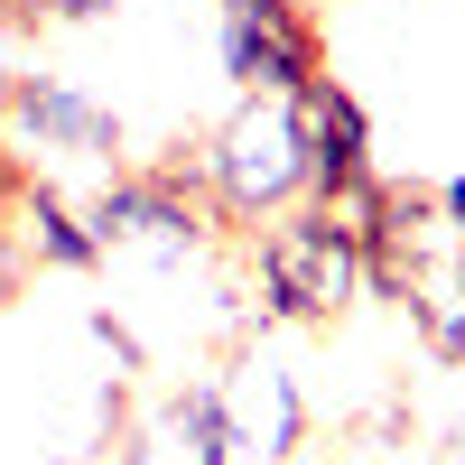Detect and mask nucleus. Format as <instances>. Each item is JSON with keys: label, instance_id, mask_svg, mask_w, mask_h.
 <instances>
[{"label": "nucleus", "instance_id": "nucleus-1", "mask_svg": "<svg viewBox=\"0 0 465 465\" xmlns=\"http://www.w3.org/2000/svg\"><path fill=\"white\" fill-rule=\"evenodd\" d=\"M196 196L214 223L261 232L270 214L307 205V131H298V94H242L214 122V140L196 149Z\"/></svg>", "mask_w": 465, "mask_h": 465}, {"label": "nucleus", "instance_id": "nucleus-2", "mask_svg": "<svg viewBox=\"0 0 465 465\" xmlns=\"http://www.w3.org/2000/svg\"><path fill=\"white\" fill-rule=\"evenodd\" d=\"M252 270H261V307H270V317H298V326H335L354 298H372L363 242H354L326 205L270 214L261 242H252Z\"/></svg>", "mask_w": 465, "mask_h": 465}, {"label": "nucleus", "instance_id": "nucleus-3", "mask_svg": "<svg viewBox=\"0 0 465 465\" xmlns=\"http://www.w3.org/2000/svg\"><path fill=\"white\" fill-rule=\"evenodd\" d=\"M84 223H94L103 261H112V252L186 261V252H205V232H214V214H205V196H196V177H186V168H112V177L94 186Z\"/></svg>", "mask_w": 465, "mask_h": 465}, {"label": "nucleus", "instance_id": "nucleus-4", "mask_svg": "<svg viewBox=\"0 0 465 465\" xmlns=\"http://www.w3.org/2000/svg\"><path fill=\"white\" fill-rule=\"evenodd\" d=\"M0 131H10L19 168H28V159H47V168H94V177L122 168V122H112L84 84H65V74H10V94H0Z\"/></svg>", "mask_w": 465, "mask_h": 465}, {"label": "nucleus", "instance_id": "nucleus-5", "mask_svg": "<svg viewBox=\"0 0 465 465\" xmlns=\"http://www.w3.org/2000/svg\"><path fill=\"white\" fill-rule=\"evenodd\" d=\"M214 447H223V465H298L307 391L280 354H242L214 381Z\"/></svg>", "mask_w": 465, "mask_h": 465}, {"label": "nucleus", "instance_id": "nucleus-6", "mask_svg": "<svg viewBox=\"0 0 465 465\" xmlns=\"http://www.w3.org/2000/svg\"><path fill=\"white\" fill-rule=\"evenodd\" d=\"M214 47H223L232 94H307L326 74V37L298 0H223Z\"/></svg>", "mask_w": 465, "mask_h": 465}, {"label": "nucleus", "instance_id": "nucleus-7", "mask_svg": "<svg viewBox=\"0 0 465 465\" xmlns=\"http://www.w3.org/2000/svg\"><path fill=\"white\" fill-rule=\"evenodd\" d=\"M298 131H307V196H317V205L372 177V112H363L354 84L317 74V84L298 94Z\"/></svg>", "mask_w": 465, "mask_h": 465}, {"label": "nucleus", "instance_id": "nucleus-8", "mask_svg": "<svg viewBox=\"0 0 465 465\" xmlns=\"http://www.w3.org/2000/svg\"><path fill=\"white\" fill-rule=\"evenodd\" d=\"M381 298L410 307V326H419V344H429L438 363H465V261H456V242H447V223H429V232L401 252V270H391V289H381Z\"/></svg>", "mask_w": 465, "mask_h": 465}, {"label": "nucleus", "instance_id": "nucleus-9", "mask_svg": "<svg viewBox=\"0 0 465 465\" xmlns=\"http://www.w3.org/2000/svg\"><path fill=\"white\" fill-rule=\"evenodd\" d=\"M10 242H19L37 270H94V261H103L84 205L65 196V177H19V186H10Z\"/></svg>", "mask_w": 465, "mask_h": 465}, {"label": "nucleus", "instance_id": "nucleus-10", "mask_svg": "<svg viewBox=\"0 0 465 465\" xmlns=\"http://www.w3.org/2000/svg\"><path fill=\"white\" fill-rule=\"evenodd\" d=\"M122 465H223V447H214V381L159 391V401L131 419Z\"/></svg>", "mask_w": 465, "mask_h": 465}, {"label": "nucleus", "instance_id": "nucleus-11", "mask_svg": "<svg viewBox=\"0 0 465 465\" xmlns=\"http://www.w3.org/2000/svg\"><path fill=\"white\" fill-rule=\"evenodd\" d=\"M84 326H94V344H103V354H112V363H122V372H140V335H131L122 317H112V307H94V317H84Z\"/></svg>", "mask_w": 465, "mask_h": 465}, {"label": "nucleus", "instance_id": "nucleus-12", "mask_svg": "<svg viewBox=\"0 0 465 465\" xmlns=\"http://www.w3.org/2000/svg\"><path fill=\"white\" fill-rule=\"evenodd\" d=\"M19 19H37V28H74V19H103V0H19Z\"/></svg>", "mask_w": 465, "mask_h": 465}, {"label": "nucleus", "instance_id": "nucleus-13", "mask_svg": "<svg viewBox=\"0 0 465 465\" xmlns=\"http://www.w3.org/2000/svg\"><path fill=\"white\" fill-rule=\"evenodd\" d=\"M28 168H19V149H10V131H0V205H10V186H19Z\"/></svg>", "mask_w": 465, "mask_h": 465}, {"label": "nucleus", "instance_id": "nucleus-14", "mask_svg": "<svg viewBox=\"0 0 465 465\" xmlns=\"http://www.w3.org/2000/svg\"><path fill=\"white\" fill-rule=\"evenodd\" d=\"M447 223V242H456V261H465V214H438Z\"/></svg>", "mask_w": 465, "mask_h": 465}, {"label": "nucleus", "instance_id": "nucleus-15", "mask_svg": "<svg viewBox=\"0 0 465 465\" xmlns=\"http://www.w3.org/2000/svg\"><path fill=\"white\" fill-rule=\"evenodd\" d=\"M447 465H465V429H456V447H447Z\"/></svg>", "mask_w": 465, "mask_h": 465}]
</instances>
